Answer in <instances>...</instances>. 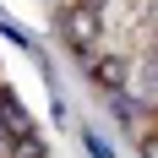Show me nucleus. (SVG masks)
Instances as JSON below:
<instances>
[{"label":"nucleus","mask_w":158,"mask_h":158,"mask_svg":"<svg viewBox=\"0 0 158 158\" xmlns=\"http://www.w3.org/2000/svg\"><path fill=\"white\" fill-rule=\"evenodd\" d=\"M98 33H104V22H98L93 6H71V11L60 16V38H65V49H77V55H93Z\"/></svg>","instance_id":"f257e3e1"},{"label":"nucleus","mask_w":158,"mask_h":158,"mask_svg":"<svg viewBox=\"0 0 158 158\" xmlns=\"http://www.w3.org/2000/svg\"><path fill=\"white\" fill-rule=\"evenodd\" d=\"M0 120H6V131H11V136H27V109H22L11 93H0Z\"/></svg>","instance_id":"7ed1b4c3"},{"label":"nucleus","mask_w":158,"mask_h":158,"mask_svg":"<svg viewBox=\"0 0 158 158\" xmlns=\"http://www.w3.org/2000/svg\"><path fill=\"white\" fill-rule=\"evenodd\" d=\"M11 142H16V136L6 131V120H0V158H11Z\"/></svg>","instance_id":"20e7f679"},{"label":"nucleus","mask_w":158,"mask_h":158,"mask_svg":"<svg viewBox=\"0 0 158 158\" xmlns=\"http://www.w3.org/2000/svg\"><path fill=\"white\" fill-rule=\"evenodd\" d=\"M77 6H93V11H104V0H77Z\"/></svg>","instance_id":"39448f33"},{"label":"nucleus","mask_w":158,"mask_h":158,"mask_svg":"<svg viewBox=\"0 0 158 158\" xmlns=\"http://www.w3.org/2000/svg\"><path fill=\"white\" fill-rule=\"evenodd\" d=\"M87 77H93L98 87H109V93H120V87L131 82V65L120 60V55H98V60L87 65Z\"/></svg>","instance_id":"f03ea898"}]
</instances>
